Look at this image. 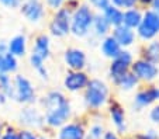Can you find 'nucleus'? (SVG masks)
I'll use <instances>...</instances> for the list:
<instances>
[{"label":"nucleus","mask_w":159,"mask_h":139,"mask_svg":"<svg viewBox=\"0 0 159 139\" xmlns=\"http://www.w3.org/2000/svg\"><path fill=\"white\" fill-rule=\"evenodd\" d=\"M41 111L44 112L45 128L58 131L62 125L72 119L73 110L69 98L59 90H49L39 100Z\"/></svg>","instance_id":"f257e3e1"},{"label":"nucleus","mask_w":159,"mask_h":139,"mask_svg":"<svg viewBox=\"0 0 159 139\" xmlns=\"http://www.w3.org/2000/svg\"><path fill=\"white\" fill-rule=\"evenodd\" d=\"M83 100L89 110L99 111L110 101V89L107 83L100 79H90L83 90Z\"/></svg>","instance_id":"f03ea898"},{"label":"nucleus","mask_w":159,"mask_h":139,"mask_svg":"<svg viewBox=\"0 0 159 139\" xmlns=\"http://www.w3.org/2000/svg\"><path fill=\"white\" fill-rule=\"evenodd\" d=\"M96 13L87 3H80V6L72 13L70 18V34L78 38H84L92 33L93 18Z\"/></svg>","instance_id":"7ed1b4c3"},{"label":"nucleus","mask_w":159,"mask_h":139,"mask_svg":"<svg viewBox=\"0 0 159 139\" xmlns=\"http://www.w3.org/2000/svg\"><path fill=\"white\" fill-rule=\"evenodd\" d=\"M13 85H14L13 100H16L23 106H34L37 103V100H38L37 91L30 79H27L23 75H16L13 79Z\"/></svg>","instance_id":"20e7f679"},{"label":"nucleus","mask_w":159,"mask_h":139,"mask_svg":"<svg viewBox=\"0 0 159 139\" xmlns=\"http://www.w3.org/2000/svg\"><path fill=\"white\" fill-rule=\"evenodd\" d=\"M17 124L20 128L31 131H44L45 129V118L41 108H37L34 106H25L20 110L17 115Z\"/></svg>","instance_id":"39448f33"},{"label":"nucleus","mask_w":159,"mask_h":139,"mask_svg":"<svg viewBox=\"0 0 159 139\" xmlns=\"http://www.w3.org/2000/svg\"><path fill=\"white\" fill-rule=\"evenodd\" d=\"M135 34L142 41H152L159 35V14L148 9L142 14V21L135 30Z\"/></svg>","instance_id":"423d86ee"},{"label":"nucleus","mask_w":159,"mask_h":139,"mask_svg":"<svg viewBox=\"0 0 159 139\" xmlns=\"http://www.w3.org/2000/svg\"><path fill=\"white\" fill-rule=\"evenodd\" d=\"M70 18H72V11L68 10L65 6L61 7L59 10L54 11L51 20H49V33L51 35L57 38H63V37L70 34Z\"/></svg>","instance_id":"0eeeda50"},{"label":"nucleus","mask_w":159,"mask_h":139,"mask_svg":"<svg viewBox=\"0 0 159 139\" xmlns=\"http://www.w3.org/2000/svg\"><path fill=\"white\" fill-rule=\"evenodd\" d=\"M131 73L141 82H153L159 76V67L158 65H153L151 62L145 61V59H137L132 62L131 67H129Z\"/></svg>","instance_id":"6e6552de"},{"label":"nucleus","mask_w":159,"mask_h":139,"mask_svg":"<svg viewBox=\"0 0 159 139\" xmlns=\"http://www.w3.org/2000/svg\"><path fill=\"white\" fill-rule=\"evenodd\" d=\"M108 118H110V122L113 124L116 132L118 135H124L127 133V114L125 110H124L123 104L117 100H110L108 101Z\"/></svg>","instance_id":"1a4fd4ad"},{"label":"nucleus","mask_w":159,"mask_h":139,"mask_svg":"<svg viewBox=\"0 0 159 139\" xmlns=\"http://www.w3.org/2000/svg\"><path fill=\"white\" fill-rule=\"evenodd\" d=\"M87 125L83 119H75L66 122L55 133V139H84Z\"/></svg>","instance_id":"9d476101"},{"label":"nucleus","mask_w":159,"mask_h":139,"mask_svg":"<svg viewBox=\"0 0 159 139\" xmlns=\"http://www.w3.org/2000/svg\"><path fill=\"white\" fill-rule=\"evenodd\" d=\"M90 77L84 70H68L63 77V87L70 93L83 91L89 83Z\"/></svg>","instance_id":"9b49d317"},{"label":"nucleus","mask_w":159,"mask_h":139,"mask_svg":"<svg viewBox=\"0 0 159 139\" xmlns=\"http://www.w3.org/2000/svg\"><path fill=\"white\" fill-rule=\"evenodd\" d=\"M20 11L30 23H39L45 17V6L41 0H23Z\"/></svg>","instance_id":"f8f14e48"},{"label":"nucleus","mask_w":159,"mask_h":139,"mask_svg":"<svg viewBox=\"0 0 159 139\" xmlns=\"http://www.w3.org/2000/svg\"><path fill=\"white\" fill-rule=\"evenodd\" d=\"M63 62L69 70H84L87 65L86 52L80 48H68L63 52Z\"/></svg>","instance_id":"ddd939ff"},{"label":"nucleus","mask_w":159,"mask_h":139,"mask_svg":"<svg viewBox=\"0 0 159 139\" xmlns=\"http://www.w3.org/2000/svg\"><path fill=\"white\" fill-rule=\"evenodd\" d=\"M156 101H159V87L149 86V87H144L137 91V94L134 97V107H137L139 110L151 106Z\"/></svg>","instance_id":"4468645a"},{"label":"nucleus","mask_w":159,"mask_h":139,"mask_svg":"<svg viewBox=\"0 0 159 139\" xmlns=\"http://www.w3.org/2000/svg\"><path fill=\"white\" fill-rule=\"evenodd\" d=\"M110 35L117 41L118 45H120L123 49H127V48H129V46H132L135 42V38H137L135 31L131 30V28H128V27H125V25H123V24L113 28Z\"/></svg>","instance_id":"2eb2a0df"},{"label":"nucleus","mask_w":159,"mask_h":139,"mask_svg":"<svg viewBox=\"0 0 159 139\" xmlns=\"http://www.w3.org/2000/svg\"><path fill=\"white\" fill-rule=\"evenodd\" d=\"M18 69V61L7 49V44L0 42V73H14Z\"/></svg>","instance_id":"dca6fc26"},{"label":"nucleus","mask_w":159,"mask_h":139,"mask_svg":"<svg viewBox=\"0 0 159 139\" xmlns=\"http://www.w3.org/2000/svg\"><path fill=\"white\" fill-rule=\"evenodd\" d=\"M31 54L42 58L44 61H47V59L51 56V39H49V37L47 35V34H38V35L34 38Z\"/></svg>","instance_id":"f3484780"},{"label":"nucleus","mask_w":159,"mask_h":139,"mask_svg":"<svg viewBox=\"0 0 159 139\" xmlns=\"http://www.w3.org/2000/svg\"><path fill=\"white\" fill-rule=\"evenodd\" d=\"M121 51H123V48L118 45V42L111 35L104 37L100 41V52H102V55L104 58H108V59L113 61L120 55Z\"/></svg>","instance_id":"a211bd4d"},{"label":"nucleus","mask_w":159,"mask_h":139,"mask_svg":"<svg viewBox=\"0 0 159 139\" xmlns=\"http://www.w3.org/2000/svg\"><path fill=\"white\" fill-rule=\"evenodd\" d=\"M7 49L16 58L24 56L25 52H27V37L24 34H18V35L13 37L7 42Z\"/></svg>","instance_id":"6ab92c4d"},{"label":"nucleus","mask_w":159,"mask_h":139,"mask_svg":"<svg viewBox=\"0 0 159 139\" xmlns=\"http://www.w3.org/2000/svg\"><path fill=\"white\" fill-rule=\"evenodd\" d=\"M129 67H131V65H128L120 58L113 59L110 62V65H108V76L113 80V83L117 82L118 79H121L124 75H127L129 72Z\"/></svg>","instance_id":"aec40b11"},{"label":"nucleus","mask_w":159,"mask_h":139,"mask_svg":"<svg viewBox=\"0 0 159 139\" xmlns=\"http://www.w3.org/2000/svg\"><path fill=\"white\" fill-rule=\"evenodd\" d=\"M142 14H144V11H142L141 9H138V7L124 10L123 11V25H125V27L135 31L142 21Z\"/></svg>","instance_id":"412c9836"},{"label":"nucleus","mask_w":159,"mask_h":139,"mask_svg":"<svg viewBox=\"0 0 159 139\" xmlns=\"http://www.w3.org/2000/svg\"><path fill=\"white\" fill-rule=\"evenodd\" d=\"M141 59H145L153 65L159 63V39H152L142 46Z\"/></svg>","instance_id":"4be33fe9"},{"label":"nucleus","mask_w":159,"mask_h":139,"mask_svg":"<svg viewBox=\"0 0 159 139\" xmlns=\"http://www.w3.org/2000/svg\"><path fill=\"white\" fill-rule=\"evenodd\" d=\"M92 31L94 33V35L97 38H104V37L110 35L111 31V25L107 23L104 17H103L102 13H96L93 18V25H92Z\"/></svg>","instance_id":"5701e85b"},{"label":"nucleus","mask_w":159,"mask_h":139,"mask_svg":"<svg viewBox=\"0 0 159 139\" xmlns=\"http://www.w3.org/2000/svg\"><path fill=\"white\" fill-rule=\"evenodd\" d=\"M102 14H103V17L107 20L108 24L111 25V28L118 27V25L123 24V10L114 7L113 4H110L107 9L103 10Z\"/></svg>","instance_id":"b1692460"},{"label":"nucleus","mask_w":159,"mask_h":139,"mask_svg":"<svg viewBox=\"0 0 159 139\" xmlns=\"http://www.w3.org/2000/svg\"><path fill=\"white\" fill-rule=\"evenodd\" d=\"M114 85L123 91H131V90H134L135 87L139 86V80L135 77L131 73V70H129L127 75H124L121 79H118L117 82H114Z\"/></svg>","instance_id":"393cba45"},{"label":"nucleus","mask_w":159,"mask_h":139,"mask_svg":"<svg viewBox=\"0 0 159 139\" xmlns=\"http://www.w3.org/2000/svg\"><path fill=\"white\" fill-rule=\"evenodd\" d=\"M0 91L7 97V100L14 97V85H13V80L10 77V75L7 73H0Z\"/></svg>","instance_id":"a878e982"},{"label":"nucleus","mask_w":159,"mask_h":139,"mask_svg":"<svg viewBox=\"0 0 159 139\" xmlns=\"http://www.w3.org/2000/svg\"><path fill=\"white\" fill-rule=\"evenodd\" d=\"M30 65L42 79H45V80L48 79V69L45 67V61L42 59V58H39V56H37V55L31 54L30 55Z\"/></svg>","instance_id":"bb28decb"},{"label":"nucleus","mask_w":159,"mask_h":139,"mask_svg":"<svg viewBox=\"0 0 159 139\" xmlns=\"http://www.w3.org/2000/svg\"><path fill=\"white\" fill-rule=\"evenodd\" d=\"M104 132H106L104 125H103L100 121H93L89 127H87L86 136L90 139H103Z\"/></svg>","instance_id":"cd10ccee"},{"label":"nucleus","mask_w":159,"mask_h":139,"mask_svg":"<svg viewBox=\"0 0 159 139\" xmlns=\"http://www.w3.org/2000/svg\"><path fill=\"white\" fill-rule=\"evenodd\" d=\"M111 4L120 10H128L138 6V0H111Z\"/></svg>","instance_id":"c85d7f7f"},{"label":"nucleus","mask_w":159,"mask_h":139,"mask_svg":"<svg viewBox=\"0 0 159 139\" xmlns=\"http://www.w3.org/2000/svg\"><path fill=\"white\" fill-rule=\"evenodd\" d=\"M87 4L92 9L97 10V13H102L103 10L107 9L111 4V0H87Z\"/></svg>","instance_id":"c756f323"},{"label":"nucleus","mask_w":159,"mask_h":139,"mask_svg":"<svg viewBox=\"0 0 159 139\" xmlns=\"http://www.w3.org/2000/svg\"><path fill=\"white\" fill-rule=\"evenodd\" d=\"M0 139H20V136H18V128L14 127V125L6 124V129H4L3 135H2Z\"/></svg>","instance_id":"7c9ffc66"},{"label":"nucleus","mask_w":159,"mask_h":139,"mask_svg":"<svg viewBox=\"0 0 159 139\" xmlns=\"http://www.w3.org/2000/svg\"><path fill=\"white\" fill-rule=\"evenodd\" d=\"M132 139H159V132L155 129H148L145 132L141 133H135V135H131Z\"/></svg>","instance_id":"2f4dec72"},{"label":"nucleus","mask_w":159,"mask_h":139,"mask_svg":"<svg viewBox=\"0 0 159 139\" xmlns=\"http://www.w3.org/2000/svg\"><path fill=\"white\" fill-rule=\"evenodd\" d=\"M38 132L31 129H24V128H18V136L20 139H38Z\"/></svg>","instance_id":"473e14b6"},{"label":"nucleus","mask_w":159,"mask_h":139,"mask_svg":"<svg viewBox=\"0 0 159 139\" xmlns=\"http://www.w3.org/2000/svg\"><path fill=\"white\" fill-rule=\"evenodd\" d=\"M44 3H45V6L48 7V9H51L52 11H57L61 7L65 6L66 0H44Z\"/></svg>","instance_id":"72a5a7b5"},{"label":"nucleus","mask_w":159,"mask_h":139,"mask_svg":"<svg viewBox=\"0 0 159 139\" xmlns=\"http://www.w3.org/2000/svg\"><path fill=\"white\" fill-rule=\"evenodd\" d=\"M149 119L153 122V124L159 125V104L153 106L149 111Z\"/></svg>","instance_id":"f704fd0d"},{"label":"nucleus","mask_w":159,"mask_h":139,"mask_svg":"<svg viewBox=\"0 0 159 139\" xmlns=\"http://www.w3.org/2000/svg\"><path fill=\"white\" fill-rule=\"evenodd\" d=\"M21 2L23 0H0V3L3 6L9 7V9H16V7H20Z\"/></svg>","instance_id":"c9c22d12"},{"label":"nucleus","mask_w":159,"mask_h":139,"mask_svg":"<svg viewBox=\"0 0 159 139\" xmlns=\"http://www.w3.org/2000/svg\"><path fill=\"white\" fill-rule=\"evenodd\" d=\"M79 6H80V2H79V0H69V2H66V3H65V7L68 10H70L72 13L75 11Z\"/></svg>","instance_id":"e433bc0d"},{"label":"nucleus","mask_w":159,"mask_h":139,"mask_svg":"<svg viewBox=\"0 0 159 139\" xmlns=\"http://www.w3.org/2000/svg\"><path fill=\"white\" fill-rule=\"evenodd\" d=\"M103 139H123V138H121V135H118L116 131H108V129H106L104 135H103Z\"/></svg>","instance_id":"4c0bfd02"},{"label":"nucleus","mask_w":159,"mask_h":139,"mask_svg":"<svg viewBox=\"0 0 159 139\" xmlns=\"http://www.w3.org/2000/svg\"><path fill=\"white\" fill-rule=\"evenodd\" d=\"M38 139H55V135H49V133H47V132H42V133H39L38 135Z\"/></svg>","instance_id":"58836bf2"},{"label":"nucleus","mask_w":159,"mask_h":139,"mask_svg":"<svg viewBox=\"0 0 159 139\" xmlns=\"http://www.w3.org/2000/svg\"><path fill=\"white\" fill-rule=\"evenodd\" d=\"M151 6H152V10H153V11H156V13L159 14V0H153Z\"/></svg>","instance_id":"ea45409f"},{"label":"nucleus","mask_w":159,"mask_h":139,"mask_svg":"<svg viewBox=\"0 0 159 139\" xmlns=\"http://www.w3.org/2000/svg\"><path fill=\"white\" fill-rule=\"evenodd\" d=\"M153 0H138V4H142V6H151Z\"/></svg>","instance_id":"a19ab883"},{"label":"nucleus","mask_w":159,"mask_h":139,"mask_svg":"<svg viewBox=\"0 0 159 139\" xmlns=\"http://www.w3.org/2000/svg\"><path fill=\"white\" fill-rule=\"evenodd\" d=\"M4 129H6V124H4L3 121H0V138H2V135H3Z\"/></svg>","instance_id":"79ce46f5"},{"label":"nucleus","mask_w":159,"mask_h":139,"mask_svg":"<svg viewBox=\"0 0 159 139\" xmlns=\"http://www.w3.org/2000/svg\"><path fill=\"white\" fill-rule=\"evenodd\" d=\"M7 101V97L4 96L3 93H2V91H0V104H4Z\"/></svg>","instance_id":"37998d69"},{"label":"nucleus","mask_w":159,"mask_h":139,"mask_svg":"<svg viewBox=\"0 0 159 139\" xmlns=\"http://www.w3.org/2000/svg\"><path fill=\"white\" fill-rule=\"evenodd\" d=\"M125 139H132V136H127V138Z\"/></svg>","instance_id":"c03bdc74"},{"label":"nucleus","mask_w":159,"mask_h":139,"mask_svg":"<svg viewBox=\"0 0 159 139\" xmlns=\"http://www.w3.org/2000/svg\"><path fill=\"white\" fill-rule=\"evenodd\" d=\"M84 139H90V138H87V136H86V138H84Z\"/></svg>","instance_id":"a18cd8bd"},{"label":"nucleus","mask_w":159,"mask_h":139,"mask_svg":"<svg viewBox=\"0 0 159 139\" xmlns=\"http://www.w3.org/2000/svg\"><path fill=\"white\" fill-rule=\"evenodd\" d=\"M66 2H69V0H66Z\"/></svg>","instance_id":"49530a36"}]
</instances>
